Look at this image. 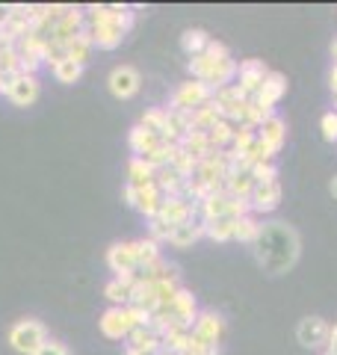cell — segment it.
Listing matches in <instances>:
<instances>
[{"mask_svg":"<svg viewBox=\"0 0 337 355\" xmlns=\"http://www.w3.org/2000/svg\"><path fill=\"white\" fill-rule=\"evenodd\" d=\"M205 237V222L201 219H189V222H181V225H175L172 231V246L175 249H187V246H193L196 240Z\"/></svg>","mask_w":337,"mask_h":355,"instance_id":"e0dca14e","label":"cell"},{"mask_svg":"<svg viewBox=\"0 0 337 355\" xmlns=\"http://www.w3.org/2000/svg\"><path fill=\"white\" fill-rule=\"evenodd\" d=\"M207 42H210V36L205 30H201V27H189V30H184V36H181V48H184L187 57H198V53H205Z\"/></svg>","mask_w":337,"mask_h":355,"instance_id":"cb8c5ba5","label":"cell"},{"mask_svg":"<svg viewBox=\"0 0 337 355\" xmlns=\"http://www.w3.org/2000/svg\"><path fill=\"white\" fill-rule=\"evenodd\" d=\"M189 355H219V343H205V340H198L189 335Z\"/></svg>","mask_w":337,"mask_h":355,"instance_id":"f35d334b","label":"cell"},{"mask_svg":"<svg viewBox=\"0 0 337 355\" xmlns=\"http://www.w3.org/2000/svg\"><path fill=\"white\" fill-rule=\"evenodd\" d=\"M128 142H130V151H133V157H145L154 146H157V137L154 133H148L142 125H137L130 130V137H128Z\"/></svg>","mask_w":337,"mask_h":355,"instance_id":"484cf974","label":"cell"},{"mask_svg":"<svg viewBox=\"0 0 337 355\" xmlns=\"http://www.w3.org/2000/svg\"><path fill=\"white\" fill-rule=\"evenodd\" d=\"M69 60H74L77 65H86V60H89V53L95 51V44H92V39H89V30H83L80 36H74L69 44Z\"/></svg>","mask_w":337,"mask_h":355,"instance_id":"4316f807","label":"cell"},{"mask_svg":"<svg viewBox=\"0 0 337 355\" xmlns=\"http://www.w3.org/2000/svg\"><path fill=\"white\" fill-rule=\"evenodd\" d=\"M130 305L133 308H145V311H157V287H154V282H148V279H133V284H130Z\"/></svg>","mask_w":337,"mask_h":355,"instance_id":"2e32d148","label":"cell"},{"mask_svg":"<svg viewBox=\"0 0 337 355\" xmlns=\"http://www.w3.org/2000/svg\"><path fill=\"white\" fill-rule=\"evenodd\" d=\"M320 130H322V139L337 142V110H329V113H322Z\"/></svg>","mask_w":337,"mask_h":355,"instance_id":"74e56055","label":"cell"},{"mask_svg":"<svg viewBox=\"0 0 337 355\" xmlns=\"http://www.w3.org/2000/svg\"><path fill=\"white\" fill-rule=\"evenodd\" d=\"M284 92H287V77L281 74V71H269L263 86L257 89V95L252 98V101H257V104L266 107V110H275V104L284 98Z\"/></svg>","mask_w":337,"mask_h":355,"instance_id":"8fae6325","label":"cell"},{"mask_svg":"<svg viewBox=\"0 0 337 355\" xmlns=\"http://www.w3.org/2000/svg\"><path fill=\"white\" fill-rule=\"evenodd\" d=\"M252 246H254V261L269 275L293 270V263L299 261V234L287 222H263L261 234H257Z\"/></svg>","mask_w":337,"mask_h":355,"instance_id":"6da1fadb","label":"cell"},{"mask_svg":"<svg viewBox=\"0 0 337 355\" xmlns=\"http://www.w3.org/2000/svg\"><path fill=\"white\" fill-rule=\"evenodd\" d=\"M107 86H110V92L116 95V98L128 101V98H133V95L139 92L142 77H139V71L133 69V65H119V69H112V71H110Z\"/></svg>","mask_w":337,"mask_h":355,"instance_id":"9c48e42d","label":"cell"},{"mask_svg":"<svg viewBox=\"0 0 337 355\" xmlns=\"http://www.w3.org/2000/svg\"><path fill=\"white\" fill-rule=\"evenodd\" d=\"M207 101H213V89L201 80H187L175 89V95H172V101H168L166 110H198Z\"/></svg>","mask_w":337,"mask_h":355,"instance_id":"5b68a950","label":"cell"},{"mask_svg":"<svg viewBox=\"0 0 337 355\" xmlns=\"http://www.w3.org/2000/svg\"><path fill=\"white\" fill-rule=\"evenodd\" d=\"M125 202H128L130 207L139 205V187H125Z\"/></svg>","mask_w":337,"mask_h":355,"instance_id":"60d3db41","label":"cell"},{"mask_svg":"<svg viewBox=\"0 0 337 355\" xmlns=\"http://www.w3.org/2000/svg\"><path fill=\"white\" fill-rule=\"evenodd\" d=\"M21 57L15 51V44H0V74H9V71H18Z\"/></svg>","mask_w":337,"mask_h":355,"instance_id":"d590c367","label":"cell"},{"mask_svg":"<svg viewBox=\"0 0 337 355\" xmlns=\"http://www.w3.org/2000/svg\"><path fill=\"white\" fill-rule=\"evenodd\" d=\"M329 331H331V326L325 323L322 317H305V320H299V326H296V340L305 349H325L329 347Z\"/></svg>","mask_w":337,"mask_h":355,"instance_id":"8992f818","label":"cell"},{"mask_svg":"<svg viewBox=\"0 0 337 355\" xmlns=\"http://www.w3.org/2000/svg\"><path fill=\"white\" fill-rule=\"evenodd\" d=\"M254 142H257V130L249 128V125H240L237 133H234V142H231L228 151H234V154H249Z\"/></svg>","mask_w":337,"mask_h":355,"instance_id":"4dcf8cb0","label":"cell"},{"mask_svg":"<svg viewBox=\"0 0 337 355\" xmlns=\"http://www.w3.org/2000/svg\"><path fill=\"white\" fill-rule=\"evenodd\" d=\"M178 148L187 151V154H193V157H198V160H207L210 154H216V148H213V142H210V137L205 130H189L187 137H181Z\"/></svg>","mask_w":337,"mask_h":355,"instance_id":"9a60e30c","label":"cell"},{"mask_svg":"<svg viewBox=\"0 0 337 355\" xmlns=\"http://www.w3.org/2000/svg\"><path fill=\"white\" fill-rule=\"evenodd\" d=\"M225 331V320L216 311H198L196 323H193V338L205 340V343H219Z\"/></svg>","mask_w":337,"mask_h":355,"instance_id":"30bf717a","label":"cell"},{"mask_svg":"<svg viewBox=\"0 0 337 355\" xmlns=\"http://www.w3.org/2000/svg\"><path fill=\"white\" fill-rule=\"evenodd\" d=\"M9 15H12V6H6V3H0V27L9 21Z\"/></svg>","mask_w":337,"mask_h":355,"instance_id":"ee69618b","label":"cell"},{"mask_svg":"<svg viewBox=\"0 0 337 355\" xmlns=\"http://www.w3.org/2000/svg\"><path fill=\"white\" fill-rule=\"evenodd\" d=\"M257 139H261L273 154H278L281 146H284V139H287V121L275 113L273 119H266L263 125L257 128Z\"/></svg>","mask_w":337,"mask_h":355,"instance_id":"4fadbf2b","label":"cell"},{"mask_svg":"<svg viewBox=\"0 0 337 355\" xmlns=\"http://www.w3.org/2000/svg\"><path fill=\"white\" fill-rule=\"evenodd\" d=\"M163 202H166V196L157 190V184H148V187H142V190H139V205H137V210H139V214H145L148 219H154L157 214H160Z\"/></svg>","mask_w":337,"mask_h":355,"instance_id":"44dd1931","label":"cell"},{"mask_svg":"<svg viewBox=\"0 0 337 355\" xmlns=\"http://www.w3.org/2000/svg\"><path fill=\"white\" fill-rule=\"evenodd\" d=\"M154 175H157V169L148 163V160H142V157H130V163H128V187H148V184H154Z\"/></svg>","mask_w":337,"mask_h":355,"instance_id":"ac0fdd59","label":"cell"},{"mask_svg":"<svg viewBox=\"0 0 337 355\" xmlns=\"http://www.w3.org/2000/svg\"><path fill=\"white\" fill-rule=\"evenodd\" d=\"M33 355H69V349H65L60 340H44Z\"/></svg>","mask_w":337,"mask_h":355,"instance_id":"ab89813d","label":"cell"},{"mask_svg":"<svg viewBox=\"0 0 337 355\" xmlns=\"http://www.w3.org/2000/svg\"><path fill=\"white\" fill-rule=\"evenodd\" d=\"M133 252H137V263L139 266H154L157 261L163 258V254H160V243L151 240V237L133 240Z\"/></svg>","mask_w":337,"mask_h":355,"instance_id":"7402d4cb","label":"cell"},{"mask_svg":"<svg viewBox=\"0 0 337 355\" xmlns=\"http://www.w3.org/2000/svg\"><path fill=\"white\" fill-rule=\"evenodd\" d=\"M130 284H133V282L112 279V282L104 287V296L110 299V305H116V308H128V305H130Z\"/></svg>","mask_w":337,"mask_h":355,"instance_id":"f1b7e54d","label":"cell"},{"mask_svg":"<svg viewBox=\"0 0 337 355\" xmlns=\"http://www.w3.org/2000/svg\"><path fill=\"white\" fill-rule=\"evenodd\" d=\"M133 27V12L128 6H89L86 9V30L95 48L112 51Z\"/></svg>","mask_w":337,"mask_h":355,"instance_id":"7a4b0ae2","label":"cell"},{"mask_svg":"<svg viewBox=\"0 0 337 355\" xmlns=\"http://www.w3.org/2000/svg\"><path fill=\"white\" fill-rule=\"evenodd\" d=\"M325 355H329V352H325Z\"/></svg>","mask_w":337,"mask_h":355,"instance_id":"c3c4849f","label":"cell"},{"mask_svg":"<svg viewBox=\"0 0 337 355\" xmlns=\"http://www.w3.org/2000/svg\"><path fill=\"white\" fill-rule=\"evenodd\" d=\"M329 86H331V92L337 95V65L331 69V74H329Z\"/></svg>","mask_w":337,"mask_h":355,"instance_id":"f6af8a7d","label":"cell"},{"mask_svg":"<svg viewBox=\"0 0 337 355\" xmlns=\"http://www.w3.org/2000/svg\"><path fill=\"white\" fill-rule=\"evenodd\" d=\"M281 202V184H254V190L249 196V207L252 214H269V210H275Z\"/></svg>","mask_w":337,"mask_h":355,"instance_id":"7c38bea8","label":"cell"},{"mask_svg":"<svg viewBox=\"0 0 337 355\" xmlns=\"http://www.w3.org/2000/svg\"><path fill=\"white\" fill-rule=\"evenodd\" d=\"M107 266L110 272L121 282H133V272L139 270L137 263V252H133V240H121V243H112L107 249Z\"/></svg>","mask_w":337,"mask_h":355,"instance_id":"277c9868","label":"cell"},{"mask_svg":"<svg viewBox=\"0 0 337 355\" xmlns=\"http://www.w3.org/2000/svg\"><path fill=\"white\" fill-rule=\"evenodd\" d=\"M266 62L263 60H243L240 62V71H237V89L245 95V101H252V98L257 95V89L263 86L266 80Z\"/></svg>","mask_w":337,"mask_h":355,"instance_id":"52a82bcc","label":"cell"},{"mask_svg":"<svg viewBox=\"0 0 337 355\" xmlns=\"http://www.w3.org/2000/svg\"><path fill=\"white\" fill-rule=\"evenodd\" d=\"M257 234H261V222L254 219V214H245L234 222V240L240 243H254Z\"/></svg>","mask_w":337,"mask_h":355,"instance_id":"83f0119b","label":"cell"},{"mask_svg":"<svg viewBox=\"0 0 337 355\" xmlns=\"http://www.w3.org/2000/svg\"><path fill=\"white\" fill-rule=\"evenodd\" d=\"M9 101H12L15 107H33L39 101V77L36 74H21L15 86L9 89Z\"/></svg>","mask_w":337,"mask_h":355,"instance_id":"5bb4252c","label":"cell"},{"mask_svg":"<svg viewBox=\"0 0 337 355\" xmlns=\"http://www.w3.org/2000/svg\"><path fill=\"white\" fill-rule=\"evenodd\" d=\"M172 169H175L178 175H181V178H193V175H196V169H198V157H193V154H187V151L178 148L175 160H172Z\"/></svg>","mask_w":337,"mask_h":355,"instance_id":"d6a6232c","label":"cell"},{"mask_svg":"<svg viewBox=\"0 0 337 355\" xmlns=\"http://www.w3.org/2000/svg\"><path fill=\"white\" fill-rule=\"evenodd\" d=\"M128 352H133V349H154V347H160V338L154 335V329L151 326H137L128 335Z\"/></svg>","mask_w":337,"mask_h":355,"instance_id":"d4e9b609","label":"cell"},{"mask_svg":"<svg viewBox=\"0 0 337 355\" xmlns=\"http://www.w3.org/2000/svg\"><path fill=\"white\" fill-rule=\"evenodd\" d=\"M172 231H175V225H168L166 219H160V216L148 219V237H151V240H157V243H168V240H172Z\"/></svg>","mask_w":337,"mask_h":355,"instance_id":"e575fe53","label":"cell"},{"mask_svg":"<svg viewBox=\"0 0 337 355\" xmlns=\"http://www.w3.org/2000/svg\"><path fill=\"white\" fill-rule=\"evenodd\" d=\"M252 190H254V178L249 172H231L225 178V193L231 198H245V202H249Z\"/></svg>","mask_w":337,"mask_h":355,"instance_id":"d6986e66","label":"cell"},{"mask_svg":"<svg viewBox=\"0 0 337 355\" xmlns=\"http://www.w3.org/2000/svg\"><path fill=\"white\" fill-rule=\"evenodd\" d=\"M325 352L337 355V326H331V331H329V347H325Z\"/></svg>","mask_w":337,"mask_h":355,"instance_id":"b9f144b4","label":"cell"},{"mask_svg":"<svg viewBox=\"0 0 337 355\" xmlns=\"http://www.w3.org/2000/svg\"><path fill=\"white\" fill-rule=\"evenodd\" d=\"M184 355H189V352H184Z\"/></svg>","mask_w":337,"mask_h":355,"instance_id":"7dc6e473","label":"cell"},{"mask_svg":"<svg viewBox=\"0 0 337 355\" xmlns=\"http://www.w3.org/2000/svg\"><path fill=\"white\" fill-rule=\"evenodd\" d=\"M205 57L210 60V62H228L231 60V51H228V44L225 42H219V39H210L207 42V48H205Z\"/></svg>","mask_w":337,"mask_h":355,"instance_id":"8d00e7d4","label":"cell"},{"mask_svg":"<svg viewBox=\"0 0 337 355\" xmlns=\"http://www.w3.org/2000/svg\"><path fill=\"white\" fill-rule=\"evenodd\" d=\"M44 340H48V331H44V326L33 317L18 320V323L9 329V347L21 355H33Z\"/></svg>","mask_w":337,"mask_h":355,"instance_id":"3957f363","label":"cell"},{"mask_svg":"<svg viewBox=\"0 0 337 355\" xmlns=\"http://www.w3.org/2000/svg\"><path fill=\"white\" fill-rule=\"evenodd\" d=\"M139 125L148 130V133H154L157 139H166V130H168V113H166V107H151V110H145Z\"/></svg>","mask_w":337,"mask_h":355,"instance_id":"ffe728a7","label":"cell"},{"mask_svg":"<svg viewBox=\"0 0 337 355\" xmlns=\"http://www.w3.org/2000/svg\"><path fill=\"white\" fill-rule=\"evenodd\" d=\"M128 355H168V352H163L160 347H154V349H133V352H128Z\"/></svg>","mask_w":337,"mask_h":355,"instance_id":"7bdbcfd3","label":"cell"},{"mask_svg":"<svg viewBox=\"0 0 337 355\" xmlns=\"http://www.w3.org/2000/svg\"><path fill=\"white\" fill-rule=\"evenodd\" d=\"M98 326H101V331H104V338H110V340H128V335L133 331V320L128 314V308L110 305L104 314H101Z\"/></svg>","mask_w":337,"mask_h":355,"instance_id":"ba28073f","label":"cell"},{"mask_svg":"<svg viewBox=\"0 0 337 355\" xmlns=\"http://www.w3.org/2000/svg\"><path fill=\"white\" fill-rule=\"evenodd\" d=\"M329 193L334 196V202H337V175L331 178V181H329Z\"/></svg>","mask_w":337,"mask_h":355,"instance_id":"bcb514c9","label":"cell"},{"mask_svg":"<svg viewBox=\"0 0 337 355\" xmlns=\"http://www.w3.org/2000/svg\"><path fill=\"white\" fill-rule=\"evenodd\" d=\"M234 222H237V219H213V222H205V237L216 240V243L234 240Z\"/></svg>","mask_w":337,"mask_h":355,"instance_id":"f546056e","label":"cell"},{"mask_svg":"<svg viewBox=\"0 0 337 355\" xmlns=\"http://www.w3.org/2000/svg\"><path fill=\"white\" fill-rule=\"evenodd\" d=\"M80 74H83V65H77L74 60H62V62L53 65V77L60 83H77L80 80Z\"/></svg>","mask_w":337,"mask_h":355,"instance_id":"1f68e13d","label":"cell"},{"mask_svg":"<svg viewBox=\"0 0 337 355\" xmlns=\"http://www.w3.org/2000/svg\"><path fill=\"white\" fill-rule=\"evenodd\" d=\"M216 121H222V110L213 104V101H207L205 107L193 110V130H205V133H210Z\"/></svg>","mask_w":337,"mask_h":355,"instance_id":"603a6c76","label":"cell"},{"mask_svg":"<svg viewBox=\"0 0 337 355\" xmlns=\"http://www.w3.org/2000/svg\"><path fill=\"white\" fill-rule=\"evenodd\" d=\"M249 175L254 178V184H275V181H278L275 163H252Z\"/></svg>","mask_w":337,"mask_h":355,"instance_id":"836d02e7","label":"cell"}]
</instances>
